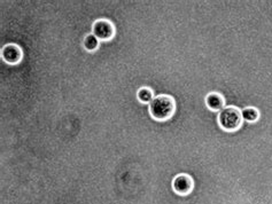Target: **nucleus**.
<instances>
[{"label": "nucleus", "instance_id": "f257e3e1", "mask_svg": "<svg viewBox=\"0 0 272 204\" xmlns=\"http://www.w3.org/2000/svg\"><path fill=\"white\" fill-rule=\"evenodd\" d=\"M176 102L173 96L167 94L157 95L149 103V114L157 122H166L174 116Z\"/></svg>", "mask_w": 272, "mask_h": 204}, {"label": "nucleus", "instance_id": "f03ea898", "mask_svg": "<svg viewBox=\"0 0 272 204\" xmlns=\"http://www.w3.org/2000/svg\"><path fill=\"white\" fill-rule=\"evenodd\" d=\"M242 115L241 110L237 107L228 106L224 107L223 109L218 113V125L222 130L227 132L238 131L242 125Z\"/></svg>", "mask_w": 272, "mask_h": 204}, {"label": "nucleus", "instance_id": "7ed1b4c3", "mask_svg": "<svg viewBox=\"0 0 272 204\" xmlns=\"http://www.w3.org/2000/svg\"><path fill=\"white\" fill-rule=\"evenodd\" d=\"M194 188V181L191 175L181 173L175 177L173 180V189L176 194L181 196H186L191 194Z\"/></svg>", "mask_w": 272, "mask_h": 204}, {"label": "nucleus", "instance_id": "20e7f679", "mask_svg": "<svg viewBox=\"0 0 272 204\" xmlns=\"http://www.w3.org/2000/svg\"><path fill=\"white\" fill-rule=\"evenodd\" d=\"M93 35L99 41H110L115 35V28L108 20H98L93 23Z\"/></svg>", "mask_w": 272, "mask_h": 204}, {"label": "nucleus", "instance_id": "39448f33", "mask_svg": "<svg viewBox=\"0 0 272 204\" xmlns=\"http://www.w3.org/2000/svg\"><path fill=\"white\" fill-rule=\"evenodd\" d=\"M1 56L5 62L8 64H17L23 58V52L20 46L15 44H8L2 48Z\"/></svg>", "mask_w": 272, "mask_h": 204}, {"label": "nucleus", "instance_id": "423d86ee", "mask_svg": "<svg viewBox=\"0 0 272 204\" xmlns=\"http://www.w3.org/2000/svg\"><path fill=\"white\" fill-rule=\"evenodd\" d=\"M206 105L212 112L220 113L225 107V99L220 93L212 92L206 96Z\"/></svg>", "mask_w": 272, "mask_h": 204}, {"label": "nucleus", "instance_id": "0eeeda50", "mask_svg": "<svg viewBox=\"0 0 272 204\" xmlns=\"http://www.w3.org/2000/svg\"><path fill=\"white\" fill-rule=\"evenodd\" d=\"M242 120L248 122V123H255L260 120V112L259 109L254 108V107H247L243 110H241Z\"/></svg>", "mask_w": 272, "mask_h": 204}, {"label": "nucleus", "instance_id": "6e6552de", "mask_svg": "<svg viewBox=\"0 0 272 204\" xmlns=\"http://www.w3.org/2000/svg\"><path fill=\"white\" fill-rule=\"evenodd\" d=\"M137 98L141 103H151L154 99V92L149 87H141L138 89Z\"/></svg>", "mask_w": 272, "mask_h": 204}, {"label": "nucleus", "instance_id": "1a4fd4ad", "mask_svg": "<svg viewBox=\"0 0 272 204\" xmlns=\"http://www.w3.org/2000/svg\"><path fill=\"white\" fill-rule=\"evenodd\" d=\"M99 39L94 35H89L84 39V47L89 52H93L98 48Z\"/></svg>", "mask_w": 272, "mask_h": 204}]
</instances>
